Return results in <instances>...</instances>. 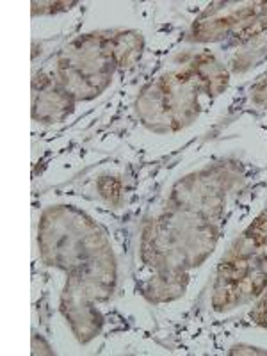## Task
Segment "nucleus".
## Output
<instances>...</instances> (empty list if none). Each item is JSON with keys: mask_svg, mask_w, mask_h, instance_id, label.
Instances as JSON below:
<instances>
[{"mask_svg": "<svg viewBox=\"0 0 267 356\" xmlns=\"http://www.w3.org/2000/svg\"><path fill=\"white\" fill-rule=\"evenodd\" d=\"M259 6L262 4H243L239 8H225V15H218L211 18H202L198 25H195V36L198 40H214L222 33H228L232 27L241 25L244 22H251V18L259 15Z\"/></svg>", "mask_w": 267, "mask_h": 356, "instance_id": "f257e3e1", "label": "nucleus"}, {"mask_svg": "<svg viewBox=\"0 0 267 356\" xmlns=\"http://www.w3.org/2000/svg\"><path fill=\"white\" fill-rule=\"evenodd\" d=\"M251 317H253V321H255L257 324H260V326L267 328V292H266V296L262 298V301L257 305L255 310L251 312Z\"/></svg>", "mask_w": 267, "mask_h": 356, "instance_id": "f03ea898", "label": "nucleus"}, {"mask_svg": "<svg viewBox=\"0 0 267 356\" xmlns=\"http://www.w3.org/2000/svg\"><path fill=\"white\" fill-rule=\"evenodd\" d=\"M264 95H266V98H267V84H266V88H264V91H262Z\"/></svg>", "mask_w": 267, "mask_h": 356, "instance_id": "7ed1b4c3", "label": "nucleus"}]
</instances>
